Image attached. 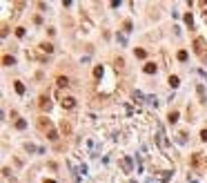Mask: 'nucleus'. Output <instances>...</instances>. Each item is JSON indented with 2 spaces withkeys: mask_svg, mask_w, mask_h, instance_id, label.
Instances as JSON below:
<instances>
[{
  "mask_svg": "<svg viewBox=\"0 0 207 183\" xmlns=\"http://www.w3.org/2000/svg\"><path fill=\"white\" fill-rule=\"evenodd\" d=\"M194 49H196V54L203 58V61L207 58V40L205 38H196V40H194Z\"/></svg>",
  "mask_w": 207,
  "mask_h": 183,
  "instance_id": "1",
  "label": "nucleus"
},
{
  "mask_svg": "<svg viewBox=\"0 0 207 183\" xmlns=\"http://www.w3.org/2000/svg\"><path fill=\"white\" fill-rule=\"evenodd\" d=\"M156 141H158V145H160L163 150H167V148H169V141H167L165 130H163V127H158V130H156Z\"/></svg>",
  "mask_w": 207,
  "mask_h": 183,
  "instance_id": "2",
  "label": "nucleus"
},
{
  "mask_svg": "<svg viewBox=\"0 0 207 183\" xmlns=\"http://www.w3.org/2000/svg\"><path fill=\"white\" fill-rule=\"evenodd\" d=\"M38 127H40V130H42L45 134L54 132V125H51V121H49V118H45V116H42V118H38Z\"/></svg>",
  "mask_w": 207,
  "mask_h": 183,
  "instance_id": "3",
  "label": "nucleus"
},
{
  "mask_svg": "<svg viewBox=\"0 0 207 183\" xmlns=\"http://www.w3.org/2000/svg\"><path fill=\"white\" fill-rule=\"evenodd\" d=\"M60 105L65 107V110H71V107H76V98H74V96H62L60 98Z\"/></svg>",
  "mask_w": 207,
  "mask_h": 183,
  "instance_id": "4",
  "label": "nucleus"
},
{
  "mask_svg": "<svg viewBox=\"0 0 207 183\" xmlns=\"http://www.w3.org/2000/svg\"><path fill=\"white\" fill-rule=\"evenodd\" d=\"M192 165H194V168H201V165H203V156H201V152H196V154L192 156Z\"/></svg>",
  "mask_w": 207,
  "mask_h": 183,
  "instance_id": "5",
  "label": "nucleus"
},
{
  "mask_svg": "<svg viewBox=\"0 0 207 183\" xmlns=\"http://www.w3.org/2000/svg\"><path fill=\"white\" fill-rule=\"evenodd\" d=\"M120 165H122V170H125V172H131V159L129 156H125L120 161Z\"/></svg>",
  "mask_w": 207,
  "mask_h": 183,
  "instance_id": "6",
  "label": "nucleus"
},
{
  "mask_svg": "<svg viewBox=\"0 0 207 183\" xmlns=\"http://www.w3.org/2000/svg\"><path fill=\"white\" fill-rule=\"evenodd\" d=\"M38 105H40V110H49V107H51L49 96H40V103H38Z\"/></svg>",
  "mask_w": 207,
  "mask_h": 183,
  "instance_id": "7",
  "label": "nucleus"
},
{
  "mask_svg": "<svg viewBox=\"0 0 207 183\" xmlns=\"http://www.w3.org/2000/svg\"><path fill=\"white\" fill-rule=\"evenodd\" d=\"M143 71H145V74H156V65H154V63H145Z\"/></svg>",
  "mask_w": 207,
  "mask_h": 183,
  "instance_id": "8",
  "label": "nucleus"
},
{
  "mask_svg": "<svg viewBox=\"0 0 207 183\" xmlns=\"http://www.w3.org/2000/svg\"><path fill=\"white\" fill-rule=\"evenodd\" d=\"M60 130H62V132H65V134H69V132H71V125H69V123L65 121V118H62V121H60Z\"/></svg>",
  "mask_w": 207,
  "mask_h": 183,
  "instance_id": "9",
  "label": "nucleus"
},
{
  "mask_svg": "<svg viewBox=\"0 0 207 183\" xmlns=\"http://www.w3.org/2000/svg\"><path fill=\"white\" fill-rule=\"evenodd\" d=\"M40 49L45 51V54H51V51H54V45H51V43H42V45H40Z\"/></svg>",
  "mask_w": 207,
  "mask_h": 183,
  "instance_id": "10",
  "label": "nucleus"
},
{
  "mask_svg": "<svg viewBox=\"0 0 207 183\" xmlns=\"http://www.w3.org/2000/svg\"><path fill=\"white\" fill-rule=\"evenodd\" d=\"M114 65H116L118 71H125V61H122V58H116V63H114Z\"/></svg>",
  "mask_w": 207,
  "mask_h": 183,
  "instance_id": "11",
  "label": "nucleus"
},
{
  "mask_svg": "<svg viewBox=\"0 0 207 183\" xmlns=\"http://www.w3.org/2000/svg\"><path fill=\"white\" fill-rule=\"evenodd\" d=\"M14 56H2V65H7V67H11V65H14Z\"/></svg>",
  "mask_w": 207,
  "mask_h": 183,
  "instance_id": "12",
  "label": "nucleus"
},
{
  "mask_svg": "<svg viewBox=\"0 0 207 183\" xmlns=\"http://www.w3.org/2000/svg\"><path fill=\"white\" fill-rule=\"evenodd\" d=\"M198 96H201V103H207V96H205V89H203V85H198Z\"/></svg>",
  "mask_w": 207,
  "mask_h": 183,
  "instance_id": "13",
  "label": "nucleus"
},
{
  "mask_svg": "<svg viewBox=\"0 0 207 183\" xmlns=\"http://www.w3.org/2000/svg\"><path fill=\"white\" fill-rule=\"evenodd\" d=\"M14 87H16V92H18V94H25V85H22L20 81H16V85H14Z\"/></svg>",
  "mask_w": 207,
  "mask_h": 183,
  "instance_id": "14",
  "label": "nucleus"
},
{
  "mask_svg": "<svg viewBox=\"0 0 207 183\" xmlns=\"http://www.w3.org/2000/svg\"><path fill=\"white\" fill-rule=\"evenodd\" d=\"M185 22H187V27H189V29L194 27V18H192V14H185Z\"/></svg>",
  "mask_w": 207,
  "mask_h": 183,
  "instance_id": "15",
  "label": "nucleus"
},
{
  "mask_svg": "<svg viewBox=\"0 0 207 183\" xmlns=\"http://www.w3.org/2000/svg\"><path fill=\"white\" fill-rule=\"evenodd\" d=\"M167 121H169V123H176V121H178V112H169Z\"/></svg>",
  "mask_w": 207,
  "mask_h": 183,
  "instance_id": "16",
  "label": "nucleus"
},
{
  "mask_svg": "<svg viewBox=\"0 0 207 183\" xmlns=\"http://www.w3.org/2000/svg\"><path fill=\"white\" fill-rule=\"evenodd\" d=\"M167 83H169L172 87H178V83H180V81H178V76H169V81H167Z\"/></svg>",
  "mask_w": 207,
  "mask_h": 183,
  "instance_id": "17",
  "label": "nucleus"
},
{
  "mask_svg": "<svg viewBox=\"0 0 207 183\" xmlns=\"http://www.w3.org/2000/svg\"><path fill=\"white\" fill-rule=\"evenodd\" d=\"M178 61H180V63H185V61H187V51H185V49L178 51Z\"/></svg>",
  "mask_w": 207,
  "mask_h": 183,
  "instance_id": "18",
  "label": "nucleus"
},
{
  "mask_svg": "<svg viewBox=\"0 0 207 183\" xmlns=\"http://www.w3.org/2000/svg\"><path fill=\"white\" fill-rule=\"evenodd\" d=\"M16 127H18V130H25V127H27V121H22V118H18V121H16Z\"/></svg>",
  "mask_w": 207,
  "mask_h": 183,
  "instance_id": "19",
  "label": "nucleus"
},
{
  "mask_svg": "<svg viewBox=\"0 0 207 183\" xmlns=\"http://www.w3.org/2000/svg\"><path fill=\"white\" fill-rule=\"evenodd\" d=\"M25 34H27V31L22 29V27H18V29H16V36H18V38H25Z\"/></svg>",
  "mask_w": 207,
  "mask_h": 183,
  "instance_id": "20",
  "label": "nucleus"
},
{
  "mask_svg": "<svg viewBox=\"0 0 207 183\" xmlns=\"http://www.w3.org/2000/svg\"><path fill=\"white\" fill-rule=\"evenodd\" d=\"M134 54H136V58H145V56H147V54H145V49H136Z\"/></svg>",
  "mask_w": 207,
  "mask_h": 183,
  "instance_id": "21",
  "label": "nucleus"
},
{
  "mask_svg": "<svg viewBox=\"0 0 207 183\" xmlns=\"http://www.w3.org/2000/svg\"><path fill=\"white\" fill-rule=\"evenodd\" d=\"M58 85H60V87H67V85H69V81H67V78H58Z\"/></svg>",
  "mask_w": 207,
  "mask_h": 183,
  "instance_id": "22",
  "label": "nucleus"
},
{
  "mask_svg": "<svg viewBox=\"0 0 207 183\" xmlns=\"http://www.w3.org/2000/svg\"><path fill=\"white\" fill-rule=\"evenodd\" d=\"M122 29H125V31H131V22L125 20V22H122Z\"/></svg>",
  "mask_w": 207,
  "mask_h": 183,
  "instance_id": "23",
  "label": "nucleus"
},
{
  "mask_svg": "<svg viewBox=\"0 0 207 183\" xmlns=\"http://www.w3.org/2000/svg\"><path fill=\"white\" fill-rule=\"evenodd\" d=\"M134 98H136V101H143V98H145V96H143L140 92H134Z\"/></svg>",
  "mask_w": 207,
  "mask_h": 183,
  "instance_id": "24",
  "label": "nucleus"
},
{
  "mask_svg": "<svg viewBox=\"0 0 207 183\" xmlns=\"http://www.w3.org/2000/svg\"><path fill=\"white\" fill-rule=\"evenodd\" d=\"M118 43H120V45H125V43H127V38H125V34H120V36H118Z\"/></svg>",
  "mask_w": 207,
  "mask_h": 183,
  "instance_id": "25",
  "label": "nucleus"
},
{
  "mask_svg": "<svg viewBox=\"0 0 207 183\" xmlns=\"http://www.w3.org/2000/svg\"><path fill=\"white\" fill-rule=\"evenodd\" d=\"M201 138H203V141H207V130H203V132H201Z\"/></svg>",
  "mask_w": 207,
  "mask_h": 183,
  "instance_id": "26",
  "label": "nucleus"
},
{
  "mask_svg": "<svg viewBox=\"0 0 207 183\" xmlns=\"http://www.w3.org/2000/svg\"><path fill=\"white\" fill-rule=\"evenodd\" d=\"M45 183H56V181H54V179H45Z\"/></svg>",
  "mask_w": 207,
  "mask_h": 183,
  "instance_id": "27",
  "label": "nucleus"
}]
</instances>
